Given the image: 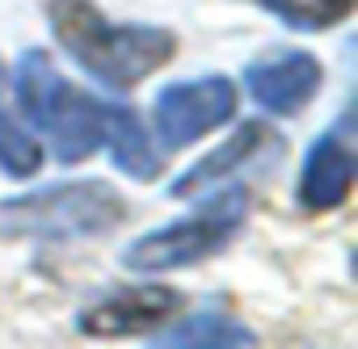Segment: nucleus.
<instances>
[{"instance_id":"13","label":"nucleus","mask_w":358,"mask_h":349,"mask_svg":"<svg viewBox=\"0 0 358 349\" xmlns=\"http://www.w3.org/2000/svg\"><path fill=\"white\" fill-rule=\"evenodd\" d=\"M43 168V147L38 139L0 105V172L13 181H30L34 172Z\"/></svg>"},{"instance_id":"11","label":"nucleus","mask_w":358,"mask_h":349,"mask_svg":"<svg viewBox=\"0 0 358 349\" xmlns=\"http://www.w3.org/2000/svg\"><path fill=\"white\" fill-rule=\"evenodd\" d=\"M156 345L160 349H249V345H257V336L232 315L199 311L186 324H177L173 332L156 336Z\"/></svg>"},{"instance_id":"5","label":"nucleus","mask_w":358,"mask_h":349,"mask_svg":"<svg viewBox=\"0 0 358 349\" xmlns=\"http://www.w3.org/2000/svg\"><path fill=\"white\" fill-rule=\"evenodd\" d=\"M236 114V84L228 76H199V80H177L156 93L152 126L164 147H190L207 131H220Z\"/></svg>"},{"instance_id":"7","label":"nucleus","mask_w":358,"mask_h":349,"mask_svg":"<svg viewBox=\"0 0 358 349\" xmlns=\"http://www.w3.org/2000/svg\"><path fill=\"white\" fill-rule=\"evenodd\" d=\"M182 295L169 286H127V290H110L101 299H93L80 315H76V332L80 336H139V332H156L164 328L177 311H182Z\"/></svg>"},{"instance_id":"8","label":"nucleus","mask_w":358,"mask_h":349,"mask_svg":"<svg viewBox=\"0 0 358 349\" xmlns=\"http://www.w3.org/2000/svg\"><path fill=\"white\" fill-rule=\"evenodd\" d=\"M320 84H324V68L308 51H274V55L253 59L245 68L249 97L274 118L303 114L312 105V97L320 93Z\"/></svg>"},{"instance_id":"14","label":"nucleus","mask_w":358,"mask_h":349,"mask_svg":"<svg viewBox=\"0 0 358 349\" xmlns=\"http://www.w3.org/2000/svg\"><path fill=\"white\" fill-rule=\"evenodd\" d=\"M5 97H9V72H5V64H0V105H5Z\"/></svg>"},{"instance_id":"1","label":"nucleus","mask_w":358,"mask_h":349,"mask_svg":"<svg viewBox=\"0 0 358 349\" xmlns=\"http://www.w3.org/2000/svg\"><path fill=\"white\" fill-rule=\"evenodd\" d=\"M47 22L55 43L68 51L80 72H89L97 84L127 93L143 84L152 72H160L177 55V34L164 26H139V22H110L93 0H47Z\"/></svg>"},{"instance_id":"10","label":"nucleus","mask_w":358,"mask_h":349,"mask_svg":"<svg viewBox=\"0 0 358 349\" xmlns=\"http://www.w3.org/2000/svg\"><path fill=\"white\" fill-rule=\"evenodd\" d=\"M106 147L114 151V164L135 181H152L160 172V156L148 139V131L139 126L131 105H114L110 110V126H106Z\"/></svg>"},{"instance_id":"3","label":"nucleus","mask_w":358,"mask_h":349,"mask_svg":"<svg viewBox=\"0 0 358 349\" xmlns=\"http://www.w3.org/2000/svg\"><path fill=\"white\" fill-rule=\"evenodd\" d=\"M122 219L127 202L101 177L59 181L0 202V236L5 240H85L106 236Z\"/></svg>"},{"instance_id":"9","label":"nucleus","mask_w":358,"mask_h":349,"mask_svg":"<svg viewBox=\"0 0 358 349\" xmlns=\"http://www.w3.org/2000/svg\"><path fill=\"white\" fill-rule=\"evenodd\" d=\"M266 147H278V139H274V131H270L266 122H245V126H236V131H232L215 151H207L199 164H190L182 177L169 186V198H199L207 186H215V181L232 177L241 164L262 160V151H266Z\"/></svg>"},{"instance_id":"12","label":"nucleus","mask_w":358,"mask_h":349,"mask_svg":"<svg viewBox=\"0 0 358 349\" xmlns=\"http://www.w3.org/2000/svg\"><path fill=\"white\" fill-rule=\"evenodd\" d=\"M249 5L274 13L282 26L291 30H303V34H320V30H333L341 26L358 0H249Z\"/></svg>"},{"instance_id":"6","label":"nucleus","mask_w":358,"mask_h":349,"mask_svg":"<svg viewBox=\"0 0 358 349\" xmlns=\"http://www.w3.org/2000/svg\"><path fill=\"white\" fill-rule=\"evenodd\" d=\"M354 177H358V143H354V118L341 114L303 156L299 168V186L295 198L303 211L324 215L345 207V198L354 194Z\"/></svg>"},{"instance_id":"4","label":"nucleus","mask_w":358,"mask_h":349,"mask_svg":"<svg viewBox=\"0 0 358 349\" xmlns=\"http://www.w3.org/2000/svg\"><path fill=\"white\" fill-rule=\"evenodd\" d=\"M249 219V190L232 186L220 190L211 202H203L194 215L173 219L164 228L143 232L122 248V265L135 274H164V269H190L207 257H215Z\"/></svg>"},{"instance_id":"2","label":"nucleus","mask_w":358,"mask_h":349,"mask_svg":"<svg viewBox=\"0 0 358 349\" xmlns=\"http://www.w3.org/2000/svg\"><path fill=\"white\" fill-rule=\"evenodd\" d=\"M13 97L22 105V118L51 139L59 164H80L106 147V126H110L114 105L80 93L51 64L47 51H38V47L22 51V59L13 68Z\"/></svg>"}]
</instances>
